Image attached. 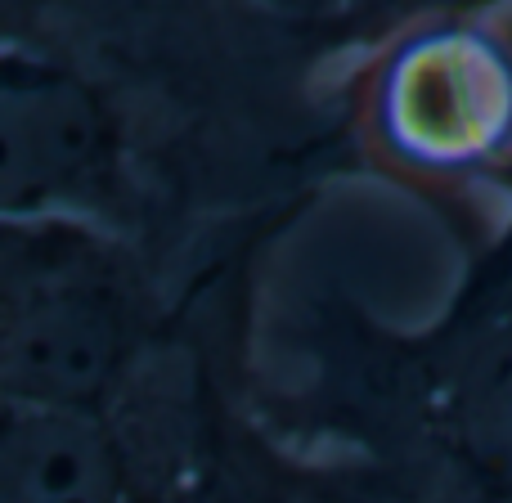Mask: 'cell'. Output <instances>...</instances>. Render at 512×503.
<instances>
[{
    "instance_id": "1",
    "label": "cell",
    "mask_w": 512,
    "mask_h": 503,
    "mask_svg": "<svg viewBox=\"0 0 512 503\" xmlns=\"http://www.w3.org/2000/svg\"><path fill=\"white\" fill-rule=\"evenodd\" d=\"M0 221L117 234L176 283L234 248L198 230L162 104L108 5H14L0 27Z\"/></svg>"
},
{
    "instance_id": "6",
    "label": "cell",
    "mask_w": 512,
    "mask_h": 503,
    "mask_svg": "<svg viewBox=\"0 0 512 503\" xmlns=\"http://www.w3.org/2000/svg\"><path fill=\"white\" fill-rule=\"evenodd\" d=\"M9 18H14V5H9V0H0V27H5Z\"/></svg>"
},
{
    "instance_id": "4",
    "label": "cell",
    "mask_w": 512,
    "mask_h": 503,
    "mask_svg": "<svg viewBox=\"0 0 512 503\" xmlns=\"http://www.w3.org/2000/svg\"><path fill=\"white\" fill-rule=\"evenodd\" d=\"M292 503H405V499L382 477H373L364 463L337 459V454H306Z\"/></svg>"
},
{
    "instance_id": "2",
    "label": "cell",
    "mask_w": 512,
    "mask_h": 503,
    "mask_svg": "<svg viewBox=\"0 0 512 503\" xmlns=\"http://www.w3.org/2000/svg\"><path fill=\"white\" fill-rule=\"evenodd\" d=\"M351 158L414 180L512 162V9L400 14L342 81Z\"/></svg>"
},
{
    "instance_id": "3",
    "label": "cell",
    "mask_w": 512,
    "mask_h": 503,
    "mask_svg": "<svg viewBox=\"0 0 512 503\" xmlns=\"http://www.w3.org/2000/svg\"><path fill=\"white\" fill-rule=\"evenodd\" d=\"M0 503H180L108 414L0 396Z\"/></svg>"
},
{
    "instance_id": "5",
    "label": "cell",
    "mask_w": 512,
    "mask_h": 503,
    "mask_svg": "<svg viewBox=\"0 0 512 503\" xmlns=\"http://www.w3.org/2000/svg\"><path fill=\"white\" fill-rule=\"evenodd\" d=\"M45 221H0V306L9 301L14 283L23 279L27 261H32L36 248V230Z\"/></svg>"
}]
</instances>
